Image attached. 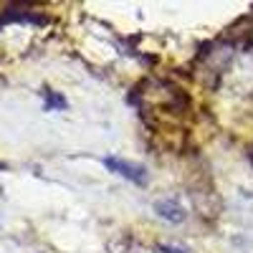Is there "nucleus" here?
<instances>
[{"label": "nucleus", "mask_w": 253, "mask_h": 253, "mask_svg": "<svg viewBox=\"0 0 253 253\" xmlns=\"http://www.w3.org/2000/svg\"><path fill=\"white\" fill-rule=\"evenodd\" d=\"M104 167H107L109 172L134 182V185H147V170L137 162H126L122 157H104Z\"/></svg>", "instance_id": "nucleus-1"}, {"label": "nucleus", "mask_w": 253, "mask_h": 253, "mask_svg": "<svg viewBox=\"0 0 253 253\" xmlns=\"http://www.w3.org/2000/svg\"><path fill=\"white\" fill-rule=\"evenodd\" d=\"M155 213H157L162 220H167V223H182V220H185V208H182L177 200H172V198L157 200V203H155Z\"/></svg>", "instance_id": "nucleus-2"}, {"label": "nucleus", "mask_w": 253, "mask_h": 253, "mask_svg": "<svg viewBox=\"0 0 253 253\" xmlns=\"http://www.w3.org/2000/svg\"><path fill=\"white\" fill-rule=\"evenodd\" d=\"M43 99H46V109L48 112L51 109H66V99H63L61 94H56V91H51V89L43 91Z\"/></svg>", "instance_id": "nucleus-3"}, {"label": "nucleus", "mask_w": 253, "mask_h": 253, "mask_svg": "<svg viewBox=\"0 0 253 253\" xmlns=\"http://www.w3.org/2000/svg\"><path fill=\"white\" fill-rule=\"evenodd\" d=\"M162 253H187L185 248H177V246H160Z\"/></svg>", "instance_id": "nucleus-4"}]
</instances>
